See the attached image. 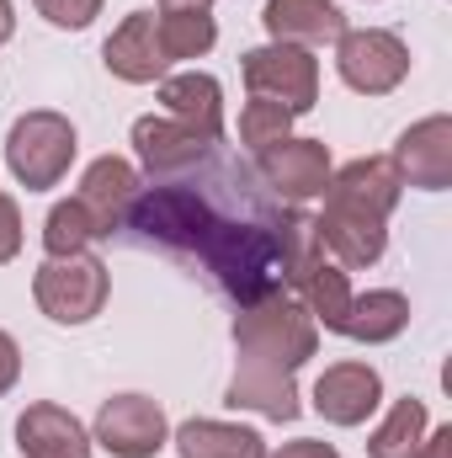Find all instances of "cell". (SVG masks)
Returning <instances> with one entry per match:
<instances>
[{
    "instance_id": "cell-7",
    "label": "cell",
    "mask_w": 452,
    "mask_h": 458,
    "mask_svg": "<svg viewBox=\"0 0 452 458\" xmlns=\"http://www.w3.org/2000/svg\"><path fill=\"white\" fill-rule=\"evenodd\" d=\"M245 86L250 97H266V102H282L288 113H309L320 102V64L309 48H293V43H266V48H250L245 54Z\"/></svg>"
},
{
    "instance_id": "cell-30",
    "label": "cell",
    "mask_w": 452,
    "mask_h": 458,
    "mask_svg": "<svg viewBox=\"0 0 452 458\" xmlns=\"http://www.w3.org/2000/svg\"><path fill=\"white\" fill-rule=\"evenodd\" d=\"M415 458H452V427H437L431 437H421Z\"/></svg>"
},
{
    "instance_id": "cell-26",
    "label": "cell",
    "mask_w": 452,
    "mask_h": 458,
    "mask_svg": "<svg viewBox=\"0 0 452 458\" xmlns=\"http://www.w3.org/2000/svg\"><path fill=\"white\" fill-rule=\"evenodd\" d=\"M32 5H38L43 21H54L64 32H80V27H91L102 16V0H32Z\"/></svg>"
},
{
    "instance_id": "cell-17",
    "label": "cell",
    "mask_w": 452,
    "mask_h": 458,
    "mask_svg": "<svg viewBox=\"0 0 452 458\" xmlns=\"http://www.w3.org/2000/svg\"><path fill=\"white\" fill-rule=\"evenodd\" d=\"M16 448L21 458H91L86 427L64 411V405H27L16 421Z\"/></svg>"
},
{
    "instance_id": "cell-32",
    "label": "cell",
    "mask_w": 452,
    "mask_h": 458,
    "mask_svg": "<svg viewBox=\"0 0 452 458\" xmlns=\"http://www.w3.org/2000/svg\"><path fill=\"white\" fill-rule=\"evenodd\" d=\"M213 0H160V11H208Z\"/></svg>"
},
{
    "instance_id": "cell-29",
    "label": "cell",
    "mask_w": 452,
    "mask_h": 458,
    "mask_svg": "<svg viewBox=\"0 0 452 458\" xmlns=\"http://www.w3.org/2000/svg\"><path fill=\"white\" fill-rule=\"evenodd\" d=\"M16 378H21V346H16L11 336H5V331H0V394H5Z\"/></svg>"
},
{
    "instance_id": "cell-3",
    "label": "cell",
    "mask_w": 452,
    "mask_h": 458,
    "mask_svg": "<svg viewBox=\"0 0 452 458\" xmlns=\"http://www.w3.org/2000/svg\"><path fill=\"white\" fill-rule=\"evenodd\" d=\"M197 256L208 261V272L224 283L239 304H255L266 293L282 288V240L277 225H229L213 219L208 234L197 240Z\"/></svg>"
},
{
    "instance_id": "cell-24",
    "label": "cell",
    "mask_w": 452,
    "mask_h": 458,
    "mask_svg": "<svg viewBox=\"0 0 452 458\" xmlns=\"http://www.w3.org/2000/svg\"><path fill=\"white\" fill-rule=\"evenodd\" d=\"M91 240H96V225H91V214L75 198L48 208V225H43V250L48 256H80Z\"/></svg>"
},
{
    "instance_id": "cell-27",
    "label": "cell",
    "mask_w": 452,
    "mask_h": 458,
    "mask_svg": "<svg viewBox=\"0 0 452 458\" xmlns=\"http://www.w3.org/2000/svg\"><path fill=\"white\" fill-rule=\"evenodd\" d=\"M16 250H21V208H16V198L0 192V267H5Z\"/></svg>"
},
{
    "instance_id": "cell-23",
    "label": "cell",
    "mask_w": 452,
    "mask_h": 458,
    "mask_svg": "<svg viewBox=\"0 0 452 458\" xmlns=\"http://www.w3.org/2000/svg\"><path fill=\"white\" fill-rule=\"evenodd\" d=\"M426 400H415V394H405V400H394L389 405V416L378 421V432L367 437V454L372 458H415L421 448V437H426Z\"/></svg>"
},
{
    "instance_id": "cell-13",
    "label": "cell",
    "mask_w": 452,
    "mask_h": 458,
    "mask_svg": "<svg viewBox=\"0 0 452 458\" xmlns=\"http://www.w3.org/2000/svg\"><path fill=\"white\" fill-rule=\"evenodd\" d=\"M133 198H138V171H133L128 160H117V155L91 160L86 176H80V192H75V203H80V208L91 214V225H96V240H107L113 229H122Z\"/></svg>"
},
{
    "instance_id": "cell-15",
    "label": "cell",
    "mask_w": 452,
    "mask_h": 458,
    "mask_svg": "<svg viewBox=\"0 0 452 458\" xmlns=\"http://www.w3.org/2000/svg\"><path fill=\"white\" fill-rule=\"evenodd\" d=\"M133 149L155 176H176V171L197 165L213 149V139H203L197 128H187L176 117H138L133 123Z\"/></svg>"
},
{
    "instance_id": "cell-1",
    "label": "cell",
    "mask_w": 452,
    "mask_h": 458,
    "mask_svg": "<svg viewBox=\"0 0 452 458\" xmlns=\"http://www.w3.org/2000/svg\"><path fill=\"white\" fill-rule=\"evenodd\" d=\"M234 346H239V368L229 378L224 405L255 411L266 421H293L298 416L293 373L320 346L314 315L288 288H277V293H266L255 304H239V315H234Z\"/></svg>"
},
{
    "instance_id": "cell-25",
    "label": "cell",
    "mask_w": 452,
    "mask_h": 458,
    "mask_svg": "<svg viewBox=\"0 0 452 458\" xmlns=\"http://www.w3.org/2000/svg\"><path fill=\"white\" fill-rule=\"evenodd\" d=\"M288 128H293V113H288L282 102L250 97V102H245V113H239V144L261 155V149H272L277 139H288Z\"/></svg>"
},
{
    "instance_id": "cell-20",
    "label": "cell",
    "mask_w": 452,
    "mask_h": 458,
    "mask_svg": "<svg viewBox=\"0 0 452 458\" xmlns=\"http://www.w3.org/2000/svg\"><path fill=\"white\" fill-rule=\"evenodd\" d=\"M176 454L181 458H266L261 432L250 427H229V421H187L176 432Z\"/></svg>"
},
{
    "instance_id": "cell-21",
    "label": "cell",
    "mask_w": 452,
    "mask_h": 458,
    "mask_svg": "<svg viewBox=\"0 0 452 458\" xmlns=\"http://www.w3.org/2000/svg\"><path fill=\"white\" fill-rule=\"evenodd\" d=\"M293 293H298V304L314 315V326H325V331H340V326H346V310H351V299H356L351 283H346V272L331 267L325 256L304 272V283H298Z\"/></svg>"
},
{
    "instance_id": "cell-4",
    "label": "cell",
    "mask_w": 452,
    "mask_h": 458,
    "mask_svg": "<svg viewBox=\"0 0 452 458\" xmlns=\"http://www.w3.org/2000/svg\"><path fill=\"white\" fill-rule=\"evenodd\" d=\"M75 149H80V144H75V123L64 113H48V107L21 113L11 123V133H5V165H11V176H16L27 192L59 187V182L70 176Z\"/></svg>"
},
{
    "instance_id": "cell-19",
    "label": "cell",
    "mask_w": 452,
    "mask_h": 458,
    "mask_svg": "<svg viewBox=\"0 0 452 458\" xmlns=\"http://www.w3.org/2000/svg\"><path fill=\"white\" fill-rule=\"evenodd\" d=\"M405 326H410V299H405V293H394V288H372V293L351 299L340 336L367 342V346H383V342H394Z\"/></svg>"
},
{
    "instance_id": "cell-16",
    "label": "cell",
    "mask_w": 452,
    "mask_h": 458,
    "mask_svg": "<svg viewBox=\"0 0 452 458\" xmlns=\"http://www.w3.org/2000/svg\"><path fill=\"white\" fill-rule=\"evenodd\" d=\"M261 21H266L272 43H293V48H320L346 32V16L336 0H266Z\"/></svg>"
},
{
    "instance_id": "cell-2",
    "label": "cell",
    "mask_w": 452,
    "mask_h": 458,
    "mask_svg": "<svg viewBox=\"0 0 452 458\" xmlns=\"http://www.w3.org/2000/svg\"><path fill=\"white\" fill-rule=\"evenodd\" d=\"M399 192H405L399 171L378 155L340 165L325 187V214L314 219L320 245L340 267H372L389 245V214H394Z\"/></svg>"
},
{
    "instance_id": "cell-6",
    "label": "cell",
    "mask_w": 452,
    "mask_h": 458,
    "mask_svg": "<svg viewBox=\"0 0 452 458\" xmlns=\"http://www.w3.org/2000/svg\"><path fill=\"white\" fill-rule=\"evenodd\" d=\"M336 70L340 81L362 97H389L410 75V48L399 32L383 27H346L336 38Z\"/></svg>"
},
{
    "instance_id": "cell-31",
    "label": "cell",
    "mask_w": 452,
    "mask_h": 458,
    "mask_svg": "<svg viewBox=\"0 0 452 458\" xmlns=\"http://www.w3.org/2000/svg\"><path fill=\"white\" fill-rule=\"evenodd\" d=\"M11 32H16V11L11 0H0V43H11Z\"/></svg>"
},
{
    "instance_id": "cell-5",
    "label": "cell",
    "mask_w": 452,
    "mask_h": 458,
    "mask_svg": "<svg viewBox=\"0 0 452 458\" xmlns=\"http://www.w3.org/2000/svg\"><path fill=\"white\" fill-rule=\"evenodd\" d=\"M107 267L96 256H48L32 277V299L54 326H86L107 304Z\"/></svg>"
},
{
    "instance_id": "cell-22",
    "label": "cell",
    "mask_w": 452,
    "mask_h": 458,
    "mask_svg": "<svg viewBox=\"0 0 452 458\" xmlns=\"http://www.w3.org/2000/svg\"><path fill=\"white\" fill-rule=\"evenodd\" d=\"M155 32H160V54H165V64L203 59V54L219 43V27H213L208 11H160V16H155Z\"/></svg>"
},
{
    "instance_id": "cell-10",
    "label": "cell",
    "mask_w": 452,
    "mask_h": 458,
    "mask_svg": "<svg viewBox=\"0 0 452 458\" xmlns=\"http://www.w3.org/2000/svg\"><path fill=\"white\" fill-rule=\"evenodd\" d=\"M255 160H261L266 187H277L288 203L325 198V187H331V149H325V139H293L288 133L272 149H261Z\"/></svg>"
},
{
    "instance_id": "cell-14",
    "label": "cell",
    "mask_w": 452,
    "mask_h": 458,
    "mask_svg": "<svg viewBox=\"0 0 452 458\" xmlns=\"http://www.w3.org/2000/svg\"><path fill=\"white\" fill-rule=\"evenodd\" d=\"M107 70L128 86H149V81H165V54H160V32H155V11H133L102 48Z\"/></svg>"
},
{
    "instance_id": "cell-18",
    "label": "cell",
    "mask_w": 452,
    "mask_h": 458,
    "mask_svg": "<svg viewBox=\"0 0 452 458\" xmlns=\"http://www.w3.org/2000/svg\"><path fill=\"white\" fill-rule=\"evenodd\" d=\"M160 102H165V117H176V123H187V128H197L203 139L219 144V133H224V86L213 75H203V70L165 75Z\"/></svg>"
},
{
    "instance_id": "cell-11",
    "label": "cell",
    "mask_w": 452,
    "mask_h": 458,
    "mask_svg": "<svg viewBox=\"0 0 452 458\" xmlns=\"http://www.w3.org/2000/svg\"><path fill=\"white\" fill-rule=\"evenodd\" d=\"M389 165L399 171L405 187H421V192H442L452 182V117L437 113V117H421L415 128L399 133Z\"/></svg>"
},
{
    "instance_id": "cell-9",
    "label": "cell",
    "mask_w": 452,
    "mask_h": 458,
    "mask_svg": "<svg viewBox=\"0 0 452 458\" xmlns=\"http://www.w3.org/2000/svg\"><path fill=\"white\" fill-rule=\"evenodd\" d=\"M165 437H171V421L149 394H113L96 411V443L117 458H155Z\"/></svg>"
},
{
    "instance_id": "cell-12",
    "label": "cell",
    "mask_w": 452,
    "mask_h": 458,
    "mask_svg": "<svg viewBox=\"0 0 452 458\" xmlns=\"http://www.w3.org/2000/svg\"><path fill=\"white\" fill-rule=\"evenodd\" d=\"M378 405H383V378L367 362H336L314 384V411L331 427H362Z\"/></svg>"
},
{
    "instance_id": "cell-28",
    "label": "cell",
    "mask_w": 452,
    "mask_h": 458,
    "mask_svg": "<svg viewBox=\"0 0 452 458\" xmlns=\"http://www.w3.org/2000/svg\"><path fill=\"white\" fill-rule=\"evenodd\" d=\"M266 458H340V454H336V443H320V437H298V443H282L277 454H266Z\"/></svg>"
},
{
    "instance_id": "cell-8",
    "label": "cell",
    "mask_w": 452,
    "mask_h": 458,
    "mask_svg": "<svg viewBox=\"0 0 452 458\" xmlns=\"http://www.w3.org/2000/svg\"><path fill=\"white\" fill-rule=\"evenodd\" d=\"M219 214L197 198V192H187V187H155V192H138L133 203H128V219L122 225H133L144 240H155V245H176V250H197V240L208 234Z\"/></svg>"
}]
</instances>
